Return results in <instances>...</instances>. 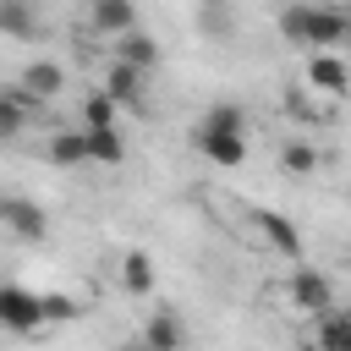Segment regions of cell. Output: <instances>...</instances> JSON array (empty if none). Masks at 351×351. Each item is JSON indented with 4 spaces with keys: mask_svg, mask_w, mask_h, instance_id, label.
<instances>
[{
    "mask_svg": "<svg viewBox=\"0 0 351 351\" xmlns=\"http://www.w3.org/2000/svg\"><path fill=\"white\" fill-rule=\"evenodd\" d=\"M115 60H132V66H154L159 60V38L154 33H143V27H126V33H115Z\"/></svg>",
    "mask_w": 351,
    "mask_h": 351,
    "instance_id": "cell-11",
    "label": "cell"
},
{
    "mask_svg": "<svg viewBox=\"0 0 351 351\" xmlns=\"http://www.w3.org/2000/svg\"><path fill=\"white\" fill-rule=\"evenodd\" d=\"M0 324H5L11 335H33V329H44L49 318H44V302H38L33 291H22V285H0Z\"/></svg>",
    "mask_w": 351,
    "mask_h": 351,
    "instance_id": "cell-3",
    "label": "cell"
},
{
    "mask_svg": "<svg viewBox=\"0 0 351 351\" xmlns=\"http://www.w3.org/2000/svg\"><path fill=\"white\" fill-rule=\"evenodd\" d=\"M0 225H5L11 236H22V241H44V236H49L44 203H33V197H22V192H0Z\"/></svg>",
    "mask_w": 351,
    "mask_h": 351,
    "instance_id": "cell-2",
    "label": "cell"
},
{
    "mask_svg": "<svg viewBox=\"0 0 351 351\" xmlns=\"http://www.w3.org/2000/svg\"><path fill=\"white\" fill-rule=\"evenodd\" d=\"M291 302H296L307 318H318V313H329V307H335V291H329V280H324L318 269L296 263V274H291Z\"/></svg>",
    "mask_w": 351,
    "mask_h": 351,
    "instance_id": "cell-5",
    "label": "cell"
},
{
    "mask_svg": "<svg viewBox=\"0 0 351 351\" xmlns=\"http://www.w3.org/2000/svg\"><path fill=\"white\" fill-rule=\"evenodd\" d=\"M104 93H110L115 104H137V99H143V66L115 60V66L104 71Z\"/></svg>",
    "mask_w": 351,
    "mask_h": 351,
    "instance_id": "cell-12",
    "label": "cell"
},
{
    "mask_svg": "<svg viewBox=\"0 0 351 351\" xmlns=\"http://www.w3.org/2000/svg\"><path fill=\"white\" fill-rule=\"evenodd\" d=\"M44 154H49V165H60V170L93 165V148H88V126H82V132H55Z\"/></svg>",
    "mask_w": 351,
    "mask_h": 351,
    "instance_id": "cell-9",
    "label": "cell"
},
{
    "mask_svg": "<svg viewBox=\"0 0 351 351\" xmlns=\"http://www.w3.org/2000/svg\"><path fill=\"white\" fill-rule=\"evenodd\" d=\"M192 143H197L203 159H214V165H225V170L247 159V132H214V126H197Z\"/></svg>",
    "mask_w": 351,
    "mask_h": 351,
    "instance_id": "cell-6",
    "label": "cell"
},
{
    "mask_svg": "<svg viewBox=\"0 0 351 351\" xmlns=\"http://www.w3.org/2000/svg\"><path fill=\"white\" fill-rule=\"evenodd\" d=\"M280 165H285L291 176H313V170H318V148H313L307 137H291V143L280 148Z\"/></svg>",
    "mask_w": 351,
    "mask_h": 351,
    "instance_id": "cell-18",
    "label": "cell"
},
{
    "mask_svg": "<svg viewBox=\"0 0 351 351\" xmlns=\"http://www.w3.org/2000/svg\"><path fill=\"white\" fill-rule=\"evenodd\" d=\"M0 33H5V38H33V33H38L33 0H0Z\"/></svg>",
    "mask_w": 351,
    "mask_h": 351,
    "instance_id": "cell-14",
    "label": "cell"
},
{
    "mask_svg": "<svg viewBox=\"0 0 351 351\" xmlns=\"http://www.w3.org/2000/svg\"><path fill=\"white\" fill-rule=\"evenodd\" d=\"M22 88H27L33 99H55V93L66 88V71H60L55 60H33V66H22Z\"/></svg>",
    "mask_w": 351,
    "mask_h": 351,
    "instance_id": "cell-13",
    "label": "cell"
},
{
    "mask_svg": "<svg viewBox=\"0 0 351 351\" xmlns=\"http://www.w3.org/2000/svg\"><path fill=\"white\" fill-rule=\"evenodd\" d=\"M252 219H258L263 241H269V247H274L280 258H302V230H296V225H291V219H285L280 208H258Z\"/></svg>",
    "mask_w": 351,
    "mask_h": 351,
    "instance_id": "cell-7",
    "label": "cell"
},
{
    "mask_svg": "<svg viewBox=\"0 0 351 351\" xmlns=\"http://www.w3.org/2000/svg\"><path fill=\"white\" fill-rule=\"evenodd\" d=\"M121 285H126L132 296H148V291H154V258H148V252H126V258H121Z\"/></svg>",
    "mask_w": 351,
    "mask_h": 351,
    "instance_id": "cell-16",
    "label": "cell"
},
{
    "mask_svg": "<svg viewBox=\"0 0 351 351\" xmlns=\"http://www.w3.org/2000/svg\"><path fill=\"white\" fill-rule=\"evenodd\" d=\"M38 302H44V318H49V324H71V318H77V302L60 296V291H44Z\"/></svg>",
    "mask_w": 351,
    "mask_h": 351,
    "instance_id": "cell-22",
    "label": "cell"
},
{
    "mask_svg": "<svg viewBox=\"0 0 351 351\" xmlns=\"http://www.w3.org/2000/svg\"><path fill=\"white\" fill-rule=\"evenodd\" d=\"M318 346H329V351H351V313H340V307L318 313Z\"/></svg>",
    "mask_w": 351,
    "mask_h": 351,
    "instance_id": "cell-17",
    "label": "cell"
},
{
    "mask_svg": "<svg viewBox=\"0 0 351 351\" xmlns=\"http://www.w3.org/2000/svg\"><path fill=\"white\" fill-rule=\"evenodd\" d=\"M88 22L115 38V33L137 27V0H88Z\"/></svg>",
    "mask_w": 351,
    "mask_h": 351,
    "instance_id": "cell-8",
    "label": "cell"
},
{
    "mask_svg": "<svg viewBox=\"0 0 351 351\" xmlns=\"http://www.w3.org/2000/svg\"><path fill=\"white\" fill-rule=\"evenodd\" d=\"M88 148H93V165H121L126 159V137L115 126H88Z\"/></svg>",
    "mask_w": 351,
    "mask_h": 351,
    "instance_id": "cell-15",
    "label": "cell"
},
{
    "mask_svg": "<svg viewBox=\"0 0 351 351\" xmlns=\"http://www.w3.org/2000/svg\"><path fill=\"white\" fill-rule=\"evenodd\" d=\"M280 38L296 49H346L351 44V11L335 5H313V0H291L280 11Z\"/></svg>",
    "mask_w": 351,
    "mask_h": 351,
    "instance_id": "cell-1",
    "label": "cell"
},
{
    "mask_svg": "<svg viewBox=\"0 0 351 351\" xmlns=\"http://www.w3.org/2000/svg\"><path fill=\"white\" fill-rule=\"evenodd\" d=\"M197 126H214V132H247V110L241 104H208V115Z\"/></svg>",
    "mask_w": 351,
    "mask_h": 351,
    "instance_id": "cell-19",
    "label": "cell"
},
{
    "mask_svg": "<svg viewBox=\"0 0 351 351\" xmlns=\"http://www.w3.org/2000/svg\"><path fill=\"white\" fill-rule=\"evenodd\" d=\"M82 126H115V99L110 93H93L82 104Z\"/></svg>",
    "mask_w": 351,
    "mask_h": 351,
    "instance_id": "cell-20",
    "label": "cell"
},
{
    "mask_svg": "<svg viewBox=\"0 0 351 351\" xmlns=\"http://www.w3.org/2000/svg\"><path fill=\"white\" fill-rule=\"evenodd\" d=\"M143 340H148L154 351H176V346H186V324H181V313H176V307H159V313L148 318Z\"/></svg>",
    "mask_w": 351,
    "mask_h": 351,
    "instance_id": "cell-10",
    "label": "cell"
},
{
    "mask_svg": "<svg viewBox=\"0 0 351 351\" xmlns=\"http://www.w3.org/2000/svg\"><path fill=\"white\" fill-rule=\"evenodd\" d=\"M307 88L340 99V93H351V66H346L335 49H313V60H307Z\"/></svg>",
    "mask_w": 351,
    "mask_h": 351,
    "instance_id": "cell-4",
    "label": "cell"
},
{
    "mask_svg": "<svg viewBox=\"0 0 351 351\" xmlns=\"http://www.w3.org/2000/svg\"><path fill=\"white\" fill-rule=\"evenodd\" d=\"M22 121H27L22 99H16V93H0V137H16V132H22Z\"/></svg>",
    "mask_w": 351,
    "mask_h": 351,
    "instance_id": "cell-21",
    "label": "cell"
}]
</instances>
